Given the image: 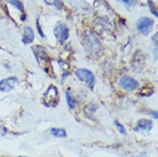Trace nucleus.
<instances>
[{"label": "nucleus", "instance_id": "2eb2a0df", "mask_svg": "<svg viewBox=\"0 0 158 157\" xmlns=\"http://www.w3.org/2000/svg\"><path fill=\"white\" fill-rule=\"evenodd\" d=\"M8 132V130L6 129V127H4V126H0V135H6Z\"/></svg>", "mask_w": 158, "mask_h": 157}, {"label": "nucleus", "instance_id": "9d476101", "mask_svg": "<svg viewBox=\"0 0 158 157\" xmlns=\"http://www.w3.org/2000/svg\"><path fill=\"white\" fill-rule=\"evenodd\" d=\"M35 39V32L30 27L24 28V36H23V44H31Z\"/></svg>", "mask_w": 158, "mask_h": 157}, {"label": "nucleus", "instance_id": "0eeeda50", "mask_svg": "<svg viewBox=\"0 0 158 157\" xmlns=\"http://www.w3.org/2000/svg\"><path fill=\"white\" fill-rule=\"evenodd\" d=\"M119 86L122 87L123 90L125 91H135L139 87V82L135 80L134 78H132L130 76H124L120 80H119Z\"/></svg>", "mask_w": 158, "mask_h": 157}, {"label": "nucleus", "instance_id": "20e7f679", "mask_svg": "<svg viewBox=\"0 0 158 157\" xmlns=\"http://www.w3.org/2000/svg\"><path fill=\"white\" fill-rule=\"evenodd\" d=\"M76 76H77V78H78L79 80H81V82L85 83L89 88H93V87H94L95 77L92 71L87 70V69H78V70L76 71Z\"/></svg>", "mask_w": 158, "mask_h": 157}, {"label": "nucleus", "instance_id": "1a4fd4ad", "mask_svg": "<svg viewBox=\"0 0 158 157\" xmlns=\"http://www.w3.org/2000/svg\"><path fill=\"white\" fill-rule=\"evenodd\" d=\"M135 129L138 131H150L152 129V122L149 119H140L136 123Z\"/></svg>", "mask_w": 158, "mask_h": 157}, {"label": "nucleus", "instance_id": "423d86ee", "mask_svg": "<svg viewBox=\"0 0 158 157\" xmlns=\"http://www.w3.org/2000/svg\"><path fill=\"white\" fill-rule=\"evenodd\" d=\"M154 27V21L148 19V17H141L136 23V29L143 36H148L151 29Z\"/></svg>", "mask_w": 158, "mask_h": 157}, {"label": "nucleus", "instance_id": "412c9836", "mask_svg": "<svg viewBox=\"0 0 158 157\" xmlns=\"http://www.w3.org/2000/svg\"><path fill=\"white\" fill-rule=\"evenodd\" d=\"M151 114H152V116H154V117H155V119H157L158 116H157V112H156V111H152Z\"/></svg>", "mask_w": 158, "mask_h": 157}, {"label": "nucleus", "instance_id": "6ab92c4d", "mask_svg": "<svg viewBox=\"0 0 158 157\" xmlns=\"http://www.w3.org/2000/svg\"><path fill=\"white\" fill-rule=\"evenodd\" d=\"M138 157H147V154H146V153H141V154H139Z\"/></svg>", "mask_w": 158, "mask_h": 157}, {"label": "nucleus", "instance_id": "f257e3e1", "mask_svg": "<svg viewBox=\"0 0 158 157\" xmlns=\"http://www.w3.org/2000/svg\"><path fill=\"white\" fill-rule=\"evenodd\" d=\"M83 45L84 48L88 55L95 56L99 54L101 49V41L99 37L95 35L93 31H86L83 35Z\"/></svg>", "mask_w": 158, "mask_h": 157}, {"label": "nucleus", "instance_id": "39448f33", "mask_svg": "<svg viewBox=\"0 0 158 157\" xmlns=\"http://www.w3.org/2000/svg\"><path fill=\"white\" fill-rule=\"evenodd\" d=\"M54 36L60 44H64L69 38V29L63 23H57L54 27Z\"/></svg>", "mask_w": 158, "mask_h": 157}, {"label": "nucleus", "instance_id": "4be33fe9", "mask_svg": "<svg viewBox=\"0 0 158 157\" xmlns=\"http://www.w3.org/2000/svg\"><path fill=\"white\" fill-rule=\"evenodd\" d=\"M19 157H27V156H19Z\"/></svg>", "mask_w": 158, "mask_h": 157}, {"label": "nucleus", "instance_id": "ddd939ff", "mask_svg": "<svg viewBox=\"0 0 158 157\" xmlns=\"http://www.w3.org/2000/svg\"><path fill=\"white\" fill-rule=\"evenodd\" d=\"M65 96H67V101H68V106H69V108L70 109H72V108H75L76 103H75V99L72 98L71 94H70V92H67V94H65Z\"/></svg>", "mask_w": 158, "mask_h": 157}, {"label": "nucleus", "instance_id": "f03ea898", "mask_svg": "<svg viewBox=\"0 0 158 157\" xmlns=\"http://www.w3.org/2000/svg\"><path fill=\"white\" fill-rule=\"evenodd\" d=\"M32 52L35 53V56H36V60H37V62H38V64L47 72L48 75L52 76L51 59H49V56L47 55L46 51L44 49V47H41V46H33V47H32Z\"/></svg>", "mask_w": 158, "mask_h": 157}, {"label": "nucleus", "instance_id": "f8f14e48", "mask_svg": "<svg viewBox=\"0 0 158 157\" xmlns=\"http://www.w3.org/2000/svg\"><path fill=\"white\" fill-rule=\"evenodd\" d=\"M8 2L12 5V6H14L15 8H17L20 12L24 13V6L20 0H8Z\"/></svg>", "mask_w": 158, "mask_h": 157}, {"label": "nucleus", "instance_id": "aec40b11", "mask_svg": "<svg viewBox=\"0 0 158 157\" xmlns=\"http://www.w3.org/2000/svg\"><path fill=\"white\" fill-rule=\"evenodd\" d=\"M151 13H152V14H154V15L156 16V17H157V16H158L157 12H156V9H154V8H152V11H151Z\"/></svg>", "mask_w": 158, "mask_h": 157}, {"label": "nucleus", "instance_id": "7ed1b4c3", "mask_svg": "<svg viewBox=\"0 0 158 157\" xmlns=\"http://www.w3.org/2000/svg\"><path fill=\"white\" fill-rule=\"evenodd\" d=\"M57 101H59V91L56 86L51 85L44 95V104L47 107H54L57 104Z\"/></svg>", "mask_w": 158, "mask_h": 157}, {"label": "nucleus", "instance_id": "a211bd4d", "mask_svg": "<svg viewBox=\"0 0 158 157\" xmlns=\"http://www.w3.org/2000/svg\"><path fill=\"white\" fill-rule=\"evenodd\" d=\"M157 36H158V33H155V36L152 37V40L156 43V46H157Z\"/></svg>", "mask_w": 158, "mask_h": 157}, {"label": "nucleus", "instance_id": "9b49d317", "mask_svg": "<svg viewBox=\"0 0 158 157\" xmlns=\"http://www.w3.org/2000/svg\"><path fill=\"white\" fill-rule=\"evenodd\" d=\"M51 133L56 138H65L67 137V131L64 130V129H52L51 130Z\"/></svg>", "mask_w": 158, "mask_h": 157}, {"label": "nucleus", "instance_id": "6e6552de", "mask_svg": "<svg viewBox=\"0 0 158 157\" xmlns=\"http://www.w3.org/2000/svg\"><path fill=\"white\" fill-rule=\"evenodd\" d=\"M19 84V79L16 77H8L2 80H0V91L1 92H10L15 88V86Z\"/></svg>", "mask_w": 158, "mask_h": 157}, {"label": "nucleus", "instance_id": "f3484780", "mask_svg": "<svg viewBox=\"0 0 158 157\" xmlns=\"http://www.w3.org/2000/svg\"><path fill=\"white\" fill-rule=\"evenodd\" d=\"M122 1L126 5H133L134 4V1H133V0H122Z\"/></svg>", "mask_w": 158, "mask_h": 157}, {"label": "nucleus", "instance_id": "4468645a", "mask_svg": "<svg viewBox=\"0 0 158 157\" xmlns=\"http://www.w3.org/2000/svg\"><path fill=\"white\" fill-rule=\"evenodd\" d=\"M115 124H116V126H117V127L119 129V132H120V133H122V134H126V131H125V129H124V126H123L122 124H120V123L116 121Z\"/></svg>", "mask_w": 158, "mask_h": 157}, {"label": "nucleus", "instance_id": "dca6fc26", "mask_svg": "<svg viewBox=\"0 0 158 157\" xmlns=\"http://www.w3.org/2000/svg\"><path fill=\"white\" fill-rule=\"evenodd\" d=\"M37 27H38V32H39V35L41 36V37H44V33H43V31H41V28H40V25H39V21H37Z\"/></svg>", "mask_w": 158, "mask_h": 157}]
</instances>
